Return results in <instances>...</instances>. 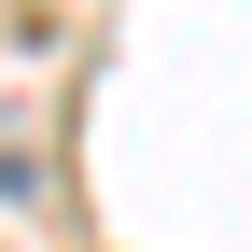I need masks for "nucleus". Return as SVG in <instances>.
Returning <instances> with one entry per match:
<instances>
[]
</instances>
